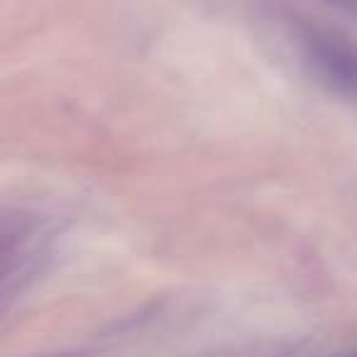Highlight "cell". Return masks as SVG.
<instances>
[{
  "label": "cell",
  "instance_id": "obj_1",
  "mask_svg": "<svg viewBox=\"0 0 357 357\" xmlns=\"http://www.w3.org/2000/svg\"><path fill=\"white\" fill-rule=\"evenodd\" d=\"M54 235L52 220L40 213L17 211L0 218V318L42 272Z\"/></svg>",
  "mask_w": 357,
  "mask_h": 357
},
{
  "label": "cell",
  "instance_id": "obj_2",
  "mask_svg": "<svg viewBox=\"0 0 357 357\" xmlns=\"http://www.w3.org/2000/svg\"><path fill=\"white\" fill-rule=\"evenodd\" d=\"M298 50L306 69L333 96L357 103V45L326 30L298 32Z\"/></svg>",
  "mask_w": 357,
  "mask_h": 357
},
{
  "label": "cell",
  "instance_id": "obj_3",
  "mask_svg": "<svg viewBox=\"0 0 357 357\" xmlns=\"http://www.w3.org/2000/svg\"><path fill=\"white\" fill-rule=\"evenodd\" d=\"M328 6L337 8V10L347 13V15L357 17V0H326Z\"/></svg>",
  "mask_w": 357,
  "mask_h": 357
},
{
  "label": "cell",
  "instance_id": "obj_4",
  "mask_svg": "<svg viewBox=\"0 0 357 357\" xmlns=\"http://www.w3.org/2000/svg\"><path fill=\"white\" fill-rule=\"evenodd\" d=\"M40 357H93V355L84 350H76V352H52V355H40Z\"/></svg>",
  "mask_w": 357,
  "mask_h": 357
}]
</instances>
